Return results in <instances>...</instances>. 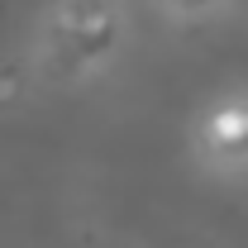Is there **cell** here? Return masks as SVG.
<instances>
[{"mask_svg":"<svg viewBox=\"0 0 248 248\" xmlns=\"http://www.w3.org/2000/svg\"><path fill=\"white\" fill-rule=\"evenodd\" d=\"M210 134H215L219 143H239V139H248V115L244 110H219L215 124H210Z\"/></svg>","mask_w":248,"mask_h":248,"instance_id":"6da1fadb","label":"cell"}]
</instances>
